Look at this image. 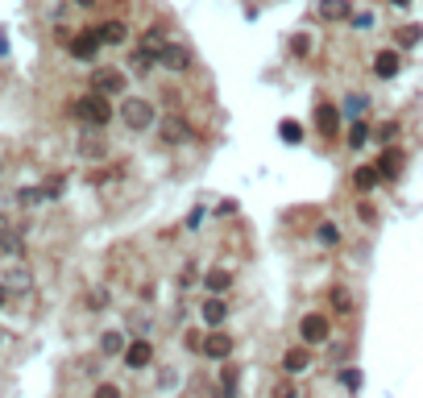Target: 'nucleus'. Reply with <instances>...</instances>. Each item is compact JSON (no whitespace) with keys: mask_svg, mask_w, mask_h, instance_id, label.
Instances as JSON below:
<instances>
[{"mask_svg":"<svg viewBox=\"0 0 423 398\" xmlns=\"http://www.w3.org/2000/svg\"><path fill=\"white\" fill-rule=\"evenodd\" d=\"M121 121H125V129H129V133H149L154 125H158V112H154L149 100L129 95V100L121 104Z\"/></svg>","mask_w":423,"mask_h":398,"instance_id":"nucleus-1","label":"nucleus"},{"mask_svg":"<svg viewBox=\"0 0 423 398\" xmlns=\"http://www.w3.org/2000/svg\"><path fill=\"white\" fill-rule=\"evenodd\" d=\"M75 117H79L83 125H92V129H104V125L112 121V104H108V95L88 91V95L75 100Z\"/></svg>","mask_w":423,"mask_h":398,"instance_id":"nucleus-2","label":"nucleus"},{"mask_svg":"<svg viewBox=\"0 0 423 398\" xmlns=\"http://www.w3.org/2000/svg\"><path fill=\"white\" fill-rule=\"evenodd\" d=\"M299 336H303V345H324L332 336V324L324 311H307L303 319H299Z\"/></svg>","mask_w":423,"mask_h":398,"instance_id":"nucleus-3","label":"nucleus"},{"mask_svg":"<svg viewBox=\"0 0 423 398\" xmlns=\"http://www.w3.org/2000/svg\"><path fill=\"white\" fill-rule=\"evenodd\" d=\"M125 88H129L125 71H116V67H95L92 91H100V95H125Z\"/></svg>","mask_w":423,"mask_h":398,"instance_id":"nucleus-4","label":"nucleus"},{"mask_svg":"<svg viewBox=\"0 0 423 398\" xmlns=\"http://www.w3.org/2000/svg\"><path fill=\"white\" fill-rule=\"evenodd\" d=\"M158 67H166V71H187L191 67V50L179 42H162L158 46Z\"/></svg>","mask_w":423,"mask_h":398,"instance_id":"nucleus-5","label":"nucleus"},{"mask_svg":"<svg viewBox=\"0 0 423 398\" xmlns=\"http://www.w3.org/2000/svg\"><path fill=\"white\" fill-rule=\"evenodd\" d=\"M162 141H170V145H183V141H191V121L183 117V112L162 117Z\"/></svg>","mask_w":423,"mask_h":398,"instance_id":"nucleus-6","label":"nucleus"},{"mask_svg":"<svg viewBox=\"0 0 423 398\" xmlns=\"http://www.w3.org/2000/svg\"><path fill=\"white\" fill-rule=\"evenodd\" d=\"M199 353L212 357V361H229V357H233V336H229V332H208Z\"/></svg>","mask_w":423,"mask_h":398,"instance_id":"nucleus-7","label":"nucleus"},{"mask_svg":"<svg viewBox=\"0 0 423 398\" xmlns=\"http://www.w3.org/2000/svg\"><path fill=\"white\" fill-rule=\"evenodd\" d=\"M71 54H75V58H83V62H95V54H100V38H95V29H83V34H75V38H71Z\"/></svg>","mask_w":423,"mask_h":398,"instance_id":"nucleus-8","label":"nucleus"},{"mask_svg":"<svg viewBox=\"0 0 423 398\" xmlns=\"http://www.w3.org/2000/svg\"><path fill=\"white\" fill-rule=\"evenodd\" d=\"M121 357H125V365H129V369H145V365L154 361V345H149V340H129Z\"/></svg>","mask_w":423,"mask_h":398,"instance_id":"nucleus-9","label":"nucleus"},{"mask_svg":"<svg viewBox=\"0 0 423 398\" xmlns=\"http://www.w3.org/2000/svg\"><path fill=\"white\" fill-rule=\"evenodd\" d=\"M398 71H403L398 50H377V54H374V75H377V79H394Z\"/></svg>","mask_w":423,"mask_h":398,"instance_id":"nucleus-10","label":"nucleus"},{"mask_svg":"<svg viewBox=\"0 0 423 398\" xmlns=\"http://www.w3.org/2000/svg\"><path fill=\"white\" fill-rule=\"evenodd\" d=\"M282 369H286V373H307V369H311V353H307V345L286 349V353H282Z\"/></svg>","mask_w":423,"mask_h":398,"instance_id":"nucleus-11","label":"nucleus"},{"mask_svg":"<svg viewBox=\"0 0 423 398\" xmlns=\"http://www.w3.org/2000/svg\"><path fill=\"white\" fill-rule=\"evenodd\" d=\"M95 38L104 46H121L129 38V25H125V21H104V25H95Z\"/></svg>","mask_w":423,"mask_h":398,"instance_id":"nucleus-12","label":"nucleus"},{"mask_svg":"<svg viewBox=\"0 0 423 398\" xmlns=\"http://www.w3.org/2000/svg\"><path fill=\"white\" fill-rule=\"evenodd\" d=\"M4 286H8V291H29V286H34V274H29V265H8V270H4Z\"/></svg>","mask_w":423,"mask_h":398,"instance_id":"nucleus-13","label":"nucleus"},{"mask_svg":"<svg viewBox=\"0 0 423 398\" xmlns=\"http://www.w3.org/2000/svg\"><path fill=\"white\" fill-rule=\"evenodd\" d=\"M129 67H133L137 75H149V71L158 67V50H149V46H137V50L129 54Z\"/></svg>","mask_w":423,"mask_h":398,"instance_id":"nucleus-14","label":"nucleus"},{"mask_svg":"<svg viewBox=\"0 0 423 398\" xmlns=\"http://www.w3.org/2000/svg\"><path fill=\"white\" fill-rule=\"evenodd\" d=\"M320 17L324 21H349L353 17V4L349 0H320Z\"/></svg>","mask_w":423,"mask_h":398,"instance_id":"nucleus-15","label":"nucleus"},{"mask_svg":"<svg viewBox=\"0 0 423 398\" xmlns=\"http://www.w3.org/2000/svg\"><path fill=\"white\" fill-rule=\"evenodd\" d=\"M316 125H320V133L332 141V137H336V125H340V112H336L332 104H320V108H316Z\"/></svg>","mask_w":423,"mask_h":398,"instance_id":"nucleus-16","label":"nucleus"},{"mask_svg":"<svg viewBox=\"0 0 423 398\" xmlns=\"http://www.w3.org/2000/svg\"><path fill=\"white\" fill-rule=\"evenodd\" d=\"M224 319H229V303H224V299H208V303H203V324H208V328H220Z\"/></svg>","mask_w":423,"mask_h":398,"instance_id":"nucleus-17","label":"nucleus"},{"mask_svg":"<svg viewBox=\"0 0 423 398\" xmlns=\"http://www.w3.org/2000/svg\"><path fill=\"white\" fill-rule=\"evenodd\" d=\"M398 162H403V154H398V150H386V154L377 158V175H382V178H398Z\"/></svg>","mask_w":423,"mask_h":398,"instance_id":"nucleus-18","label":"nucleus"},{"mask_svg":"<svg viewBox=\"0 0 423 398\" xmlns=\"http://www.w3.org/2000/svg\"><path fill=\"white\" fill-rule=\"evenodd\" d=\"M203 286H208L212 295H220V291H229V286H233V274H229V270H208Z\"/></svg>","mask_w":423,"mask_h":398,"instance_id":"nucleus-19","label":"nucleus"},{"mask_svg":"<svg viewBox=\"0 0 423 398\" xmlns=\"http://www.w3.org/2000/svg\"><path fill=\"white\" fill-rule=\"evenodd\" d=\"M370 137H374V129H370L365 121H353V125H349V137H344V141H349V150H361V145H365Z\"/></svg>","mask_w":423,"mask_h":398,"instance_id":"nucleus-20","label":"nucleus"},{"mask_svg":"<svg viewBox=\"0 0 423 398\" xmlns=\"http://www.w3.org/2000/svg\"><path fill=\"white\" fill-rule=\"evenodd\" d=\"M17 204H21V208H38V204H46V191H42V187H21V191H17Z\"/></svg>","mask_w":423,"mask_h":398,"instance_id":"nucleus-21","label":"nucleus"},{"mask_svg":"<svg viewBox=\"0 0 423 398\" xmlns=\"http://www.w3.org/2000/svg\"><path fill=\"white\" fill-rule=\"evenodd\" d=\"M316 241H320V245H324V249H336V245H340V228H336V224H320V228H316Z\"/></svg>","mask_w":423,"mask_h":398,"instance_id":"nucleus-22","label":"nucleus"},{"mask_svg":"<svg viewBox=\"0 0 423 398\" xmlns=\"http://www.w3.org/2000/svg\"><path fill=\"white\" fill-rule=\"evenodd\" d=\"M278 137L286 145H299V141H303V125H299V121H278Z\"/></svg>","mask_w":423,"mask_h":398,"instance_id":"nucleus-23","label":"nucleus"},{"mask_svg":"<svg viewBox=\"0 0 423 398\" xmlns=\"http://www.w3.org/2000/svg\"><path fill=\"white\" fill-rule=\"evenodd\" d=\"M220 394L236 398V365H224V369H220Z\"/></svg>","mask_w":423,"mask_h":398,"instance_id":"nucleus-24","label":"nucleus"},{"mask_svg":"<svg viewBox=\"0 0 423 398\" xmlns=\"http://www.w3.org/2000/svg\"><path fill=\"white\" fill-rule=\"evenodd\" d=\"M79 154H83V158H104V137H92V133H88V137L79 141Z\"/></svg>","mask_w":423,"mask_h":398,"instance_id":"nucleus-25","label":"nucleus"},{"mask_svg":"<svg viewBox=\"0 0 423 398\" xmlns=\"http://www.w3.org/2000/svg\"><path fill=\"white\" fill-rule=\"evenodd\" d=\"M353 183H357L361 191H370V187H377V183H382V175H377V166H361V171L353 175Z\"/></svg>","mask_w":423,"mask_h":398,"instance_id":"nucleus-26","label":"nucleus"},{"mask_svg":"<svg viewBox=\"0 0 423 398\" xmlns=\"http://www.w3.org/2000/svg\"><path fill=\"white\" fill-rule=\"evenodd\" d=\"M365 108H370V95H357V91L344 95V112L349 117H365Z\"/></svg>","mask_w":423,"mask_h":398,"instance_id":"nucleus-27","label":"nucleus"},{"mask_svg":"<svg viewBox=\"0 0 423 398\" xmlns=\"http://www.w3.org/2000/svg\"><path fill=\"white\" fill-rule=\"evenodd\" d=\"M100 353H125V336L121 332H104V340H100Z\"/></svg>","mask_w":423,"mask_h":398,"instance_id":"nucleus-28","label":"nucleus"},{"mask_svg":"<svg viewBox=\"0 0 423 398\" xmlns=\"http://www.w3.org/2000/svg\"><path fill=\"white\" fill-rule=\"evenodd\" d=\"M332 307L340 311V315H349V311H353V295H349L344 286H332Z\"/></svg>","mask_w":423,"mask_h":398,"instance_id":"nucleus-29","label":"nucleus"},{"mask_svg":"<svg viewBox=\"0 0 423 398\" xmlns=\"http://www.w3.org/2000/svg\"><path fill=\"white\" fill-rule=\"evenodd\" d=\"M419 25H403V29H394V42L398 46H419Z\"/></svg>","mask_w":423,"mask_h":398,"instance_id":"nucleus-30","label":"nucleus"},{"mask_svg":"<svg viewBox=\"0 0 423 398\" xmlns=\"http://www.w3.org/2000/svg\"><path fill=\"white\" fill-rule=\"evenodd\" d=\"M21 249H25V245H21V237H13V232H4V237H0V253H4V258H21Z\"/></svg>","mask_w":423,"mask_h":398,"instance_id":"nucleus-31","label":"nucleus"},{"mask_svg":"<svg viewBox=\"0 0 423 398\" xmlns=\"http://www.w3.org/2000/svg\"><path fill=\"white\" fill-rule=\"evenodd\" d=\"M42 191H46V199H58V195L67 191V178H62V175H50L46 183H42Z\"/></svg>","mask_w":423,"mask_h":398,"instance_id":"nucleus-32","label":"nucleus"},{"mask_svg":"<svg viewBox=\"0 0 423 398\" xmlns=\"http://www.w3.org/2000/svg\"><path fill=\"white\" fill-rule=\"evenodd\" d=\"M88 307H92V311H104V307H108V291H104V286L88 291Z\"/></svg>","mask_w":423,"mask_h":398,"instance_id":"nucleus-33","label":"nucleus"},{"mask_svg":"<svg viewBox=\"0 0 423 398\" xmlns=\"http://www.w3.org/2000/svg\"><path fill=\"white\" fill-rule=\"evenodd\" d=\"M166 42V38H162V25H149V29H145V42L141 46H149V50H158V46Z\"/></svg>","mask_w":423,"mask_h":398,"instance_id":"nucleus-34","label":"nucleus"},{"mask_svg":"<svg viewBox=\"0 0 423 398\" xmlns=\"http://www.w3.org/2000/svg\"><path fill=\"white\" fill-rule=\"evenodd\" d=\"M274 398H299V386L295 382H278L274 386Z\"/></svg>","mask_w":423,"mask_h":398,"instance_id":"nucleus-35","label":"nucleus"},{"mask_svg":"<svg viewBox=\"0 0 423 398\" xmlns=\"http://www.w3.org/2000/svg\"><path fill=\"white\" fill-rule=\"evenodd\" d=\"M340 382H344L349 390H361V373H357V369H344V373H340Z\"/></svg>","mask_w":423,"mask_h":398,"instance_id":"nucleus-36","label":"nucleus"},{"mask_svg":"<svg viewBox=\"0 0 423 398\" xmlns=\"http://www.w3.org/2000/svg\"><path fill=\"white\" fill-rule=\"evenodd\" d=\"M183 345H187L191 353H199V349H203V336H199V332H187V336H183Z\"/></svg>","mask_w":423,"mask_h":398,"instance_id":"nucleus-37","label":"nucleus"},{"mask_svg":"<svg viewBox=\"0 0 423 398\" xmlns=\"http://www.w3.org/2000/svg\"><path fill=\"white\" fill-rule=\"evenodd\" d=\"M394 133H398V125L390 121V125H382V129H377L374 137H377V141H394Z\"/></svg>","mask_w":423,"mask_h":398,"instance_id":"nucleus-38","label":"nucleus"},{"mask_svg":"<svg viewBox=\"0 0 423 398\" xmlns=\"http://www.w3.org/2000/svg\"><path fill=\"white\" fill-rule=\"evenodd\" d=\"M95 398H121V390L112 382H104V386H95Z\"/></svg>","mask_w":423,"mask_h":398,"instance_id":"nucleus-39","label":"nucleus"},{"mask_svg":"<svg viewBox=\"0 0 423 398\" xmlns=\"http://www.w3.org/2000/svg\"><path fill=\"white\" fill-rule=\"evenodd\" d=\"M353 25L365 29V25H374V17H370V13H353Z\"/></svg>","mask_w":423,"mask_h":398,"instance_id":"nucleus-40","label":"nucleus"},{"mask_svg":"<svg viewBox=\"0 0 423 398\" xmlns=\"http://www.w3.org/2000/svg\"><path fill=\"white\" fill-rule=\"evenodd\" d=\"M4 303H8V286L0 282V307H4Z\"/></svg>","mask_w":423,"mask_h":398,"instance_id":"nucleus-41","label":"nucleus"},{"mask_svg":"<svg viewBox=\"0 0 423 398\" xmlns=\"http://www.w3.org/2000/svg\"><path fill=\"white\" fill-rule=\"evenodd\" d=\"M4 232H8V216H4V212H0V237H4Z\"/></svg>","mask_w":423,"mask_h":398,"instance_id":"nucleus-42","label":"nucleus"},{"mask_svg":"<svg viewBox=\"0 0 423 398\" xmlns=\"http://www.w3.org/2000/svg\"><path fill=\"white\" fill-rule=\"evenodd\" d=\"M71 4H79V8H92L95 0H71Z\"/></svg>","mask_w":423,"mask_h":398,"instance_id":"nucleus-43","label":"nucleus"},{"mask_svg":"<svg viewBox=\"0 0 423 398\" xmlns=\"http://www.w3.org/2000/svg\"><path fill=\"white\" fill-rule=\"evenodd\" d=\"M390 4H398V8H407V4H411V0H390Z\"/></svg>","mask_w":423,"mask_h":398,"instance_id":"nucleus-44","label":"nucleus"}]
</instances>
